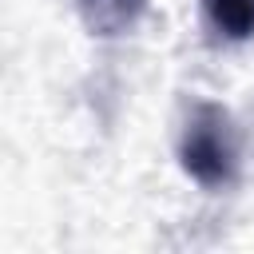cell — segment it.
<instances>
[{
	"label": "cell",
	"mask_w": 254,
	"mask_h": 254,
	"mask_svg": "<svg viewBox=\"0 0 254 254\" xmlns=\"http://www.w3.org/2000/svg\"><path fill=\"white\" fill-rule=\"evenodd\" d=\"M151 0H75L83 28L95 40H119L127 32L139 28V20L147 16Z\"/></svg>",
	"instance_id": "obj_2"
},
{
	"label": "cell",
	"mask_w": 254,
	"mask_h": 254,
	"mask_svg": "<svg viewBox=\"0 0 254 254\" xmlns=\"http://www.w3.org/2000/svg\"><path fill=\"white\" fill-rule=\"evenodd\" d=\"M179 167L202 190H226L242 167V143L230 111L210 99H194L187 107L179 131Z\"/></svg>",
	"instance_id": "obj_1"
},
{
	"label": "cell",
	"mask_w": 254,
	"mask_h": 254,
	"mask_svg": "<svg viewBox=\"0 0 254 254\" xmlns=\"http://www.w3.org/2000/svg\"><path fill=\"white\" fill-rule=\"evenodd\" d=\"M202 20L226 44L254 40V0H202Z\"/></svg>",
	"instance_id": "obj_3"
}]
</instances>
